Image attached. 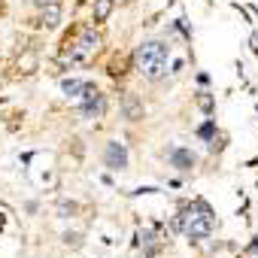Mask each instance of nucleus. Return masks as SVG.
<instances>
[{
    "mask_svg": "<svg viewBox=\"0 0 258 258\" xmlns=\"http://www.w3.org/2000/svg\"><path fill=\"white\" fill-rule=\"evenodd\" d=\"M82 103H79V112L85 115V118H100L103 112H106V97L103 94H97V88L91 85V82H85V88H82Z\"/></svg>",
    "mask_w": 258,
    "mask_h": 258,
    "instance_id": "obj_2",
    "label": "nucleus"
},
{
    "mask_svg": "<svg viewBox=\"0 0 258 258\" xmlns=\"http://www.w3.org/2000/svg\"><path fill=\"white\" fill-rule=\"evenodd\" d=\"M195 100H198V106H201V109H204L207 115H210V112H213V106H216L213 94H207V91H198V97H195Z\"/></svg>",
    "mask_w": 258,
    "mask_h": 258,
    "instance_id": "obj_10",
    "label": "nucleus"
},
{
    "mask_svg": "<svg viewBox=\"0 0 258 258\" xmlns=\"http://www.w3.org/2000/svg\"><path fill=\"white\" fill-rule=\"evenodd\" d=\"M106 167L109 170H127V149L118 143V140H112V143H106Z\"/></svg>",
    "mask_w": 258,
    "mask_h": 258,
    "instance_id": "obj_3",
    "label": "nucleus"
},
{
    "mask_svg": "<svg viewBox=\"0 0 258 258\" xmlns=\"http://www.w3.org/2000/svg\"><path fill=\"white\" fill-rule=\"evenodd\" d=\"M167 58H170V46L164 40H146L143 46H137L134 52V64L146 79H161L167 73Z\"/></svg>",
    "mask_w": 258,
    "mask_h": 258,
    "instance_id": "obj_1",
    "label": "nucleus"
},
{
    "mask_svg": "<svg viewBox=\"0 0 258 258\" xmlns=\"http://www.w3.org/2000/svg\"><path fill=\"white\" fill-rule=\"evenodd\" d=\"M76 210H79V207H76V204H67V201H64V204H61V207H58V213H61V216H64V219H67V216H73V213H76Z\"/></svg>",
    "mask_w": 258,
    "mask_h": 258,
    "instance_id": "obj_12",
    "label": "nucleus"
},
{
    "mask_svg": "<svg viewBox=\"0 0 258 258\" xmlns=\"http://www.w3.org/2000/svg\"><path fill=\"white\" fill-rule=\"evenodd\" d=\"M170 164H173L176 170H191V167L198 164V155L188 152V149H170Z\"/></svg>",
    "mask_w": 258,
    "mask_h": 258,
    "instance_id": "obj_4",
    "label": "nucleus"
},
{
    "mask_svg": "<svg viewBox=\"0 0 258 258\" xmlns=\"http://www.w3.org/2000/svg\"><path fill=\"white\" fill-rule=\"evenodd\" d=\"M249 46H252V52H258V34H252V37H249Z\"/></svg>",
    "mask_w": 258,
    "mask_h": 258,
    "instance_id": "obj_14",
    "label": "nucleus"
},
{
    "mask_svg": "<svg viewBox=\"0 0 258 258\" xmlns=\"http://www.w3.org/2000/svg\"><path fill=\"white\" fill-rule=\"evenodd\" d=\"M58 22H61V7L55 4V0H52V4H46V7H43V25L55 28Z\"/></svg>",
    "mask_w": 258,
    "mask_h": 258,
    "instance_id": "obj_7",
    "label": "nucleus"
},
{
    "mask_svg": "<svg viewBox=\"0 0 258 258\" xmlns=\"http://www.w3.org/2000/svg\"><path fill=\"white\" fill-rule=\"evenodd\" d=\"M213 127H216V124H213V121H207V124H201V127H198V134H201L204 140H213Z\"/></svg>",
    "mask_w": 258,
    "mask_h": 258,
    "instance_id": "obj_11",
    "label": "nucleus"
},
{
    "mask_svg": "<svg viewBox=\"0 0 258 258\" xmlns=\"http://www.w3.org/2000/svg\"><path fill=\"white\" fill-rule=\"evenodd\" d=\"M61 88H64V94L79 97V94H82V88H85V82H82V79H64V82H61Z\"/></svg>",
    "mask_w": 258,
    "mask_h": 258,
    "instance_id": "obj_9",
    "label": "nucleus"
},
{
    "mask_svg": "<svg viewBox=\"0 0 258 258\" xmlns=\"http://www.w3.org/2000/svg\"><path fill=\"white\" fill-rule=\"evenodd\" d=\"M121 112H124V118H131V121L143 118V103H140V97H137V94H124V100H121Z\"/></svg>",
    "mask_w": 258,
    "mask_h": 258,
    "instance_id": "obj_5",
    "label": "nucleus"
},
{
    "mask_svg": "<svg viewBox=\"0 0 258 258\" xmlns=\"http://www.w3.org/2000/svg\"><path fill=\"white\" fill-rule=\"evenodd\" d=\"M112 13V0H94V22H106Z\"/></svg>",
    "mask_w": 258,
    "mask_h": 258,
    "instance_id": "obj_8",
    "label": "nucleus"
},
{
    "mask_svg": "<svg viewBox=\"0 0 258 258\" xmlns=\"http://www.w3.org/2000/svg\"><path fill=\"white\" fill-rule=\"evenodd\" d=\"M34 4H37V7H46V4H52V0H34Z\"/></svg>",
    "mask_w": 258,
    "mask_h": 258,
    "instance_id": "obj_15",
    "label": "nucleus"
},
{
    "mask_svg": "<svg viewBox=\"0 0 258 258\" xmlns=\"http://www.w3.org/2000/svg\"><path fill=\"white\" fill-rule=\"evenodd\" d=\"M97 43H100V37H97L91 28H85V31H82V37H79V46H76L73 58H82L85 52H94V49H97Z\"/></svg>",
    "mask_w": 258,
    "mask_h": 258,
    "instance_id": "obj_6",
    "label": "nucleus"
},
{
    "mask_svg": "<svg viewBox=\"0 0 258 258\" xmlns=\"http://www.w3.org/2000/svg\"><path fill=\"white\" fill-rule=\"evenodd\" d=\"M64 243L67 246H79V234H64Z\"/></svg>",
    "mask_w": 258,
    "mask_h": 258,
    "instance_id": "obj_13",
    "label": "nucleus"
}]
</instances>
